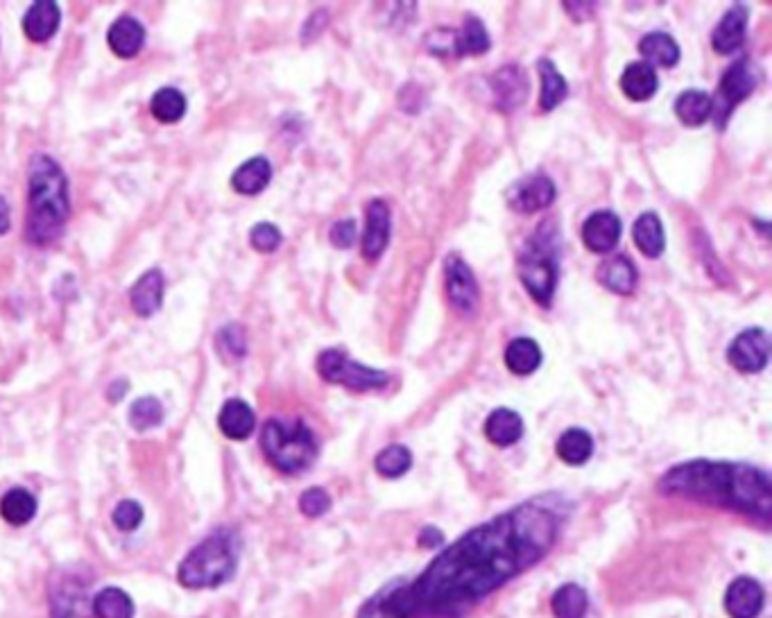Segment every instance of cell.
<instances>
[{
    "mask_svg": "<svg viewBox=\"0 0 772 618\" xmlns=\"http://www.w3.org/2000/svg\"><path fill=\"white\" fill-rule=\"evenodd\" d=\"M564 505L542 496L469 530L415 582L385 589L388 603L403 618L462 616L548 555L564 526Z\"/></svg>",
    "mask_w": 772,
    "mask_h": 618,
    "instance_id": "cell-1",
    "label": "cell"
},
{
    "mask_svg": "<svg viewBox=\"0 0 772 618\" xmlns=\"http://www.w3.org/2000/svg\"><path fill=\"white\" fill-rule=\"evenodd\" d=\"M659 492L750 514L763 523L770 521L772 512V485L766 471L736 462H684L659 480Z\"/></svg>",
    "mask_w": 772,
    "mask_h": 618,
    "instance_id": "cell-2",
    "label": "cell"
},
{
    "mask_svg": "<svg viewBox=\"0 0 772 618\" xmlns=\"http://www.w3.org/2000/svg\"><path fill=\"white\" fill-rule=\"evenodd\" d=\"M68 216H71V197H68L64 170L55 159L37 154L30 161L25 236L37 247L55 243L64 234Z\"/></svg>",
    "mask_w": 772,
    "mask_h": 618,
    "instance_id": "cell-3",
    "label": "cell"
},
{
    "mask_svg": "<svg viewBox=\"0 0 772 618\" xmlns=\"http://www.w3.org/2000/svg\"><path fill=\"white\" fill-rule=\"evenodd\" d=\"M560 256H562V236L553 220H544L533 234L523 243L517 270L519 279L530 297L544 308L551 306L560 277Z\"/></svg>",
    "mask_w": 772,
    "mask_h": 618,
    "instance_id": "cell-4",
    "label": "cell"
},
{
    "mask_svg": "<svg viewBox=\"0 0 772 618\" xmlns=\"http://www.w3.org/2000/svg\"><path fill=\"white\" fill-rule=\"evenodd\" d=\"M261 449L283 474L306 471L317 458L315 435L302 419H268L261 431Z\"/></svg>",
    "mask_w": 772,
    "mask_h": 618,
    "instance_id": "cell-5",
    "label": "cell"
},
{
    "mask_svg": "<svg viewBox=\"0 0 772 618\" xmlns=\"http://www.w3.org/2000/svg\"><path fill=\"white\" fill-rule=\"evenodd\" d=\"M236 571V546L220 532L197 544L179 564V582L188 589H211L227 582Z\"/></svg>",
    "mask_w": 772,
    "mask_h": 618,
    "instance_id": "cell-6",
    "label": "cell"
},
{
    "mask_svg": "<svg viewBox=\"0 0 772 618\" xmlns=\"http://www.w3.org/2000/svg\"><path fill=\"white\" fill-rule=\"evenodd\" d=\"M317 374L327 383L345 385V388L354 392L379 390L390 381V376L381 372V369L356 363V360H351L347 351L342 349H324L322 354L317 356Z\"/></svg>",
    "mask_w": 772,
    "mask_h": 618,
    "instance_id": "cell-7",
    "label": "cell"
},
{
    "mask_svg": "<svg viewBox=\"0 0 772 618\" xmlns=\"http://www.w3.org/2000/svg\"><path fill=\"white\" fill-rule=\"evenodd\" d=\"M757 84L759 73L752 66L750 57H743L727 68L723 77H720L716 98H711V118H714L718 130H725L734 107L741 105L757 89Z\"/></svg>",
    "mask_w": 772,
    "mask_h": 618,
    "instance_id": "cell-8",
    "label": "cell"
},
{
    "mask_svg": "<svg viewBox=\"0 0 772 618\" xmlns=\"http://www.w3.org/2000/svg\"><path fill=\"white\" fill-rule=\"evenodd\" d=\"M444 277L446 297H449L453 311L460 315H474L480 302V293L469 265L458 254H449L444 261Z\"/></svg>",
    "mask_w": 772,
    "mask_h": 618,
    "instance_id": "cell-9",
    "label": "cell"
},
{
    "mask_svg": "<svg viewBox=\"0 0 772 618\" xmlns=\"http://www.w3.org/2000/svg\"><path fill=\"white\" fill-rule=\"evenodd\" d=\"M770 358V338L763 329H745L727 349L729 365L745 374L761 372Z\"/></svg>",
    "mask_w": 772,
    "mask_h": 618,
    "instance_id": "cell-10",
    "label": "cell"
},
{
    "mask_svg": "<svg viewBox=\"0 0 772 618\" xmlns=\"http://www.w3.org/2000/svg\"><path fill=\"white\" fill-rule=\"evenodd\" d=\"M557 188L551 177L542 173L523 177L521 182L514 184L508 191V204L512 211L519 213H537L548 209L555 202Z\"/></svg>",
    "mask_w": 772,
    "mask_h": 618,
    "instance_id": "cell-11",
    "label": "cell"
},
{
    "mask_svg": "<svg viewBox=\"0 0 772 618\" xmlns=\"http://www.w3.org/2000/svg\"><path fill=\"white\" fill-rule=\"evenodd\" d=\"M392 216L390 206L383 200H372L365 213V234H363V256L367 261H379L385 247L390 243Z\"/></svg>",
    "mask_w": 772,
    "mask_h": 618,
    "instance_id": "cell-12",
    "label": "cell"
},
{
    "mask_svg": "<svg viewBox=\"0 0 772 618\" xmlns=\"http://www.w3.org/2000/svg\"><path fill=\"white\" fill-rule=\"evenodd\" d=\"M621 231H623V225L616 213L596 211L585 220V227H582V240H585L587 250L596 254H607L619 245Z\"/></svg>",
    "mask_w": 772,
    "mask_h": 618,
    "instance_id": "cell-13",
    "label": "cell"
},
{
    "mask_svg": "<svg viewBox=\"0 0 772 618\" xmlns=\"http://www.w3.org/2000/svg\"><path fill=\"white\" fill-rule=\"evenodd\" d=\"M750 7L745 3L732 5L718 21L714 34H711V46L718 55H729L743 44L745 32H748Z\"/></svg>",
    "mask_w": 772,
    "mask_h": 618,
    "instance_id": "cell-14",
    "label": "cell"
},
{
    "mask_svg": "<svg viewBox=\"0 0 772 618\" xmlns=\"http://www.w3.org/2000/svg\"><path fill=\"white\" fill-rule=\"evenodd\" d=\"M766 603V594L757 580L752 578H736L727 587L725 594V609L729 618H757Z\"/></svg>",
    "mask_w": 772,
    "mask_h": 618,
    "instance_id": "cell-15",
    "label": "cell"
},
{
    "mask_svg": "<svg viewBox=\"0 0 772 618\" xmlns=\"http://www.w3.org/2000/svg\"><path fill=\"white\" fill-rule=\"evenodd\" d=\"M492 91H494V100L496 107L501 111H514L521 107L528 98L530 84L526 71L519 66H503L501 71H496L492 75Z\"/></svg>",
    "mask_w": 772,
    "mask_h": 618,
    "instance_id": "cell-16",
    "label": "cell"
},
{
    "mask_svg": "<svg viewBox=\"0 0 772 618\" xmlns=\"http://www.w3.org/2000/svg\"><path fill=\"white\" fill-rule=\"evenodd\" d=\"M62 21V10L53 0H39L23 16V32L34 44H44L53 39Z\"/></svg>",
    "mask_w": 772,
    "mask_h": 618,
    "instance_id": "cell-17",
    "label": "cell"
},
{
    "mask_svg": "<svg viewBox=\"0 0 772 618\" xmlns=\"http://www.w3.org/2000/svg\"><path fill=\"white\" fill-rule=\"evenodd\" d=\"M164 288H166V281L161 270L152 268L148 272H143L139 281L130 288V302L134 313L139 317H150L157 313L161 304H164Z\"/></svg>",
    "mask_w": 772,
    "mask_h": 618,
    "instance_id": "cell-18",
    "label": "cell"
},
{
    "mask_svg": "<svg viewBox=\"0 0 772 618\" xmlns=\"http://www.w3.org/2000/svg\"><path fill=\"white\" fill-rule=\"evenodd\" d=\"M596 279L600 286L616 295H632L637 288L639 272L628 256H612V259H605L598 265Z\"/></svg>",
    "mask_w": 772,
    "mask_h": 618,
    "instance_id": "cell-19",
    "label": "cell"
},
{
    "mask_svg": "<svg viewBox=\"0 0 772 618\" xmlns=\"http://www.w3.org/2000/svg\"><path fill=\"white\" fill-rule=\"evenodd\" d=\"M145 41V28L132 19V16H120L116 23H111L107 32V44L111 53L120 59H132L141 53Z\"/></svg>",
    "mask_w": 772,
    "mask_h": 618,
    "instance_id": "cell-20",
    "label": "cell"
},
{
    "mask_svg": "<svg viewBox=\"0 0 772 618\" xmlns=\"http://www.w3.org/2000/svg\"><path fill=\"white\" fill-rule=\"evenodd\" d=\"M218 426L222 435L229 437V440L243 442L254 433L256 415L250 403H245L243 399H229L220 410Z\"/></svg>",
    "mask_w": 772,
    "mask_h": 618,
    "instance_id": "cell-21",
    "label": "cell"
},
{
    "mask_svg": "<svg viewBox=\"0 0 772 618\" xmlns=\"http://www.w3.org/2000/svg\"><path fill=\"white\" fill-rule=\"evenodd\" d=\"M523 419L510 408H496L485 419V437L494 446H512L521 440Z\"/></svg>",
    "mask_w": 772,
    "mask_h": 618,
    "instance_id": "cell-22",
    "label": "cell"
},
{
    "mask_svg": "<svg viewBox=\"0 0 772 618\" xmlns=\"http://www.w3.org/2000/svg\"><path fill=\"white\" fill-rule=\"evenodd\" d=\"M272 179V166L265 157L247 159L243 166L231 175V188L240 195H259Z\"/></svg>",
    "mask_w": 772,
    "mask_h": 618,
    "instance_id": "cell-23",
    "label": "cell"
},
{
    "mask_svg": "<svg viewBox=\"0 0 772 618\" xmlns=\"http://www.w3.org/2000/svg\"><path fill=\"white\" fill-rule=\"evenodd\" d=\"M632 238L643 256H648V259H657V256H662L666 247V234L657 213L653 211L641 213L632 227Z\"/></svg>",
    "mask_w": 772,
    "mask_h": 618,
    "instance_id": "cell-24",
    "label": "cell"
},
{
    "mask_svg": "<svg viewBox=\"0 0 772 618\" xmlns=\"http://www.w3.org/2000/svg\"><path fill=\"white\" fill-rule=\"evenodd\" d=\"M659 80L653 66L646 62H634L621 75V91L634 102H646L657 93Z\"/></svg>",
    "mask_w": 772,
    "mask_h": 618,
    "instance_id": "cell-25",
    "label": "cell"
},
{
    "mask_svg": "<svg viewBox=\"0 0 772 618\" xmlns=\"http://www.w3.org/2000/svg\"><path fill=\"white\" fill-rule=\"evenodd\" d=\"M639 53L648 66L673 68L680 62V46L666 32H650L639 41Z\"/></svg>",
    "mask_w": 772,
    "mask_h": 618,
    "instance_id": "cell-26",
    "label": "cell"
},
{
    "mask_svg": "<svg viewBox=\"0 0 772 618\" xmlns=\"http://www.w3.org/2000/svg\"><path fill=\"white\" fill-rule=\"evenodd\" d=\"M557 458L571 467H580L594 456V437H591L585 428H569L560 435V440L555 444Z\"/></svg>",
    "mask_w": 772,
    "mask_h": 618,
    "instance_id": "cell-27",
    "label": "cell"
},
{
    "mask_svg": "<svg viewBox=\"0 0 772 618\" xmlns=\"http://www.w3.org/2000/svg\"><path fill=\"white\" fill-rule=\"evenodd\" d=\"M542 349L533 338H517L505 349V367L517 376L533 374L542 365Z\"/></svg>",
    "mask_w": 772,
    "mask_h": 618,
    "instance_id": "cell-28",
    "label": "cell"
},
{
    "mask_svg": "<svg viewBox=\"0 0 772 618\" xmlns=\"http://www.w3.org/2000/svg\"><path fill=\"white\" fill-rule=\"evenodd\" d=\"M490 34H487L485 25L474 16H469L465 25L458 32H453V55L469 57V55H483L490 50Z\"/></svg>",
    "mask_w": 772,
    "mask_h": 618,
    "instance_id": "cell-29",
    "label": "cell"
},
{
    "mask_svg": "<svg viewBox=\"0 0 772 618\" xmlns=\"http://www.w3.org/2000/svg\"><path fill=\"white\" fill-rule=\"evenodd\" d=\"M675 114L689 127L705 125L711 118V96L700 89L684 91L675 100Z\"/></svg>",
    "mask_w": 772,
    "mask_h": 618,
    "instance_id": "cell-30",
    "label": "cell"
},
{
    "mask_svg": "<svg viewBox=\"0 0 772 618\" xmlns=\"http://www.w3.org/2000/svg\"><path fill=\"white\" fill-rule=\"evenodd\" d=\"M37 514V501L23 487H14L0 499V517L12 526H25Z\"/></svg>",
    "mask_w": 772,
    "mask_h": 618,
    "instance_id": "cell-31",
    "label": "cell"
},
{
    "mask_svg": "<svg viewBox=\"0 0 772 618\" xmlns=\"http://www.w3.org/2000/svg\"><path fill=\"white\" fill-rule=\"evenodd\" d=\"M539 77H542V96H539V107L542 111H553L557 105H562V100L569 93L566 80L557 71L551 59H539L537 62Z\"/></svg>",
    "mask_w": 772,
    "mask_h": 618,
    "instance_id": "cell-32",
    "label": "cell"
},
{
    "mask_svg": "<svg viewBox=\"0 0 772 618\" xmlns=\"http://www.w3.org/2000/svg\"><path fill=\"white\" fill-rule=\"evenodd\" d=\"M186 96L175 87H164L154 93L150 100V111L159 123H177L186 114Z\"/></svg>",
    "mask_w": 772,
    "mask_h": 618,
    "instance_id": "cell-33",
    "label": "cell"
},
{
    "mask_svg": "<svg viewBox=\"0 0 772 618\" xmlns=\"http://www.w3.org/2000/svg\"><path fill=\"white\" fill-rule=\"evenodd\" d=\"M555 618H585L589 609L587 591L580 585H562L551 600Z\"/></svg>",
    "mask_w": 772,
    "mask_h": 618,
    "instance_id": "cell-34",
    "label": "cell"
},
{
    "mask_svg": "<svg viewBox=\"0 0 772 618\" xmlns=\"http://www.w3.org/2000/svg\"><path fill=\"white\" fill-rule=\"evenodd\" d=\"M93 614L98 618H134V603L123 589L107 587L93 600Z\"/></svg>",
    "mask_w": 772,
    "mask_h": 618,
    "instance_id": "cell-35",
    "label": "cell"
},
{
    "mask_svg": "<svg viewBox=\"0 0 772 618\" xmlns=\"http://www.w3.org/2000/svg\"><path fill=\"white\" fill-rule=\"evenodd\" d=\"M374 467L383 478H401L403 474H408L410 467H413V453L401 444L385 446L379 456H376Z\"/></svg>",
    "mask_w": 772,
    "mask_h": 618,
    "instance_id": "cell-36",
    "label": "cell"
},
{
    "mask_svg": "<svg viewBox=\"0 0 772 618\" xmlns=\"http://www.w3.org/2000/svg\"><path fill=\"white\" fill-rule=\"evenodd\" d=\"M127 419H130L136 431H150V428L159 426L161 419H164V406H161L157 397H141L130 406Z\"/></svg>",
    "mask_w": 772,
    "mask_h": 618,
    "instance_id": "cell-37",
    "label": "cell"
},
{
    "mask_svg": "<svg viewBox=\"0 0 772 618\" xmlns=\"http://www.w3.org/2000/svg\"><path fill=\"white\" fill-rule=\"evenodd\" d=\"M247 351V338L243 326L229 324L218 333V354L225 358H243Z\"/></svg>",
    "mask_w": 772,
    "mask_h": 618,
    "instance_id": "cell-38",
    "label": "cell"
},
{
    "mask_svg": "<svg viewBox=\"0 0 772 618\" xmlns=\"http://www.w3.org/2000/svg\"><path fill=\"white\" fill-rule=\"evenodd\" d=\"M281 231L270 225V222H261V225L252 227L250 231V243L256 252L261 254H270L277 250V247L281 245Z\"/></svg>",
    "mask_w": 772,
    "mask_h": 618,
    "instance_id": "cell-39",
    "label": "cell"
},
{
    "mask_svg": "<svg viewBox=\"0 0 772 618\" xmlns=\"http://www.w3.org/2000/svg\"><path fill=\"white\" fill-rule=\"evenodd\" d=\"M329 508H331V499L322 487L306 489V492L302 494V499H299V510H302L306 517H311V519L327 514Z\"/></svg>",
    "mask_w": 772,
    "mask_h": 618,
    "instance_id": "cell-40",
    "label": "cell"
},
{
    "mask_svg": "<svg viewBox=\"0 0 772 618\" xmlns=\"http://www.w3.org/2000/svg\"><path fill=\"white\" fill-rule=\"evenodd\" d=\"M143 521V508L136 501H123L116 505L114 510V523L116 528L130 532L141 526Z\"/></svg>",
    "mask_w": 772,
    "mask_h": 618,
    "instance_id": "cell-41",
    "label": "cell"
},
{
    "mask_svg": "<svg viewBox=\"0 0 772 618\" xmlns=\"http://www.w3.org/2000/svg\"><path fill=\"white\" fill-rule=\"evenodd\" d=\"M356 236H358L356 220H351V218L336 222V225H333L331 231H329L331 245H333V247H340V250H347V247L354 245Z\"/></svg>",
    "mask_w": 772,
    "mask_h": 618,
    "instance_id": "cell-42",
    "label": "cell"
},
{
    "mask_svg": "<svg viewBox=\"0 0 772 618\" xmlns=\"http://www.w3.org/2000/svg\"><path fill=\"white\" fill-rule=\"evenodd\" d=\"M358 618H403V616L394 612L392 605L388 603V594L381 591V594H376L370 603L360 609Z\"/></svg>",
    "mask_w": 772,
    "mask_h": 618,
    "instance_id": "cell-43",
    "label": "cell"
},
{
    "mask_svg": "<svg viewBox=\"0 0 772 618\" xmlns=\"http://www.w3.org/2000/svg\"><path fill=\"white\" fill-rule=\"evenodd\" d=\"M12 227V211H10V204H7V200L3 195H0V236L7 234Z\"/></svg>",
    "mask_w": 772,
    "mask_h": 618,
    "instance_id": "cell-44",
    "label": "cell"
},
{
    "mask_svg": "<svg viewBox=\"0 0 772 618\" xmlns=\"http://www.w3.org/2000/svg\"><path fill=\"white\" fill-rule=\"evenodd\" d=\"M125 390H127V381H116V383H111V388H109V392H107V397H109L111 401H118V399L125 394Z\"/></svg>",
    "mask_w": 772,
    "mask_h": 618,
    "instance_id": "cell-45",
    "label": "cell"
}]
</instances>
